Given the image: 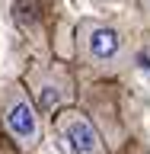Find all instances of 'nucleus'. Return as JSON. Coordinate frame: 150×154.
<instances>
[{
  "label": "nucleus",
  "instance_id": "f257e3e1",
  "mask_svg": "<svg viewBox=\"0 0 150 154\" xmlns=\"http://www.w3.org/2000/svg\"><path fill=\"white\" fill-rule=\"evenodd\" d=\"M70 58L77 67L93 80H115L131 67L134 48L131 38L125 35V29H118L109 19L83 16L74 26V38H70Z\"/></svg>",
  "mask_w": 150,
  "mask_h": 154
},
{
  "label": "nucleus",
  "instance_id": "f03ea898",
  "mask_svg": "<svg viewBox=\"0 0 150 154\" xmlns=\"http://www.w3.org/2000/svg\"><path fill=\"white\" fill-rule=\"evenodd\" d=\"M0 135L19 154H35L45 138V112L32 100L26 80L0 84Z\"/></svg>",
  "mask_w": 150,
  "mask_h": 154
},
{
  "label": "nucleus",
  "instance_id": "7ed1b4c3",
  "mask_svg": "<svg viewBox=\"0 0 150 154\" xmlns=\"http://www.w3.org/2000/svg\"><path fill=\"white\" fill-rule=\"evenodd\" d=\"M22 80H26L32 100L38 103V109L45 116H54L57 109L77 103V77H74V71L67 67V61L35 64Z\"/></svg>",
  "mask_w": 150,
  "mask_h": 154
},
{
  "label": "nucleus",
  "instance_id": "20e7f679",
  "mask_svg": "<svg viewBox=\"0 0 150 154\" xmlns=\"http://www.w3.org/2000/svg\"><path fill=\"white\" fill-rule=\"evenodd\" d=\"M51 119H54V135L64 154H112V144L105 141L102 128L80 103L57 109Z\"/></svg>",
  "mask_w": 150,
  "mask_h": 154
},
{
  "label": "nucleus",
  "instance_id": "39448f33",
  "mask_svg": "<svg viewBox=\"0 0 150 154\" xmlns=\"http://www.w3.org/2000/svg\"><path fill=\"white\" fill-rule=\"evenodd\" d=\"M112 154H150V148L144 141H137V138H128V141H122Z\"/></svg>",
  "mask_w": 150,
  "mask_h": 154
},
{
  "label": "nucleus",
  "instance_id": "423d86ee",
  "mask_svg": "<svg viewBox=\"0 0 150 154\" xmlns=\"http://www.w3.org/2000/svg\"><path fill=\"white\" fill-rule=\"evenodd\" d=\"M137 16H141V26L150 32V0H137Z\"/></svg>",
  "mask_w": 150,
  "mask_h": 154
}]
</instances>
